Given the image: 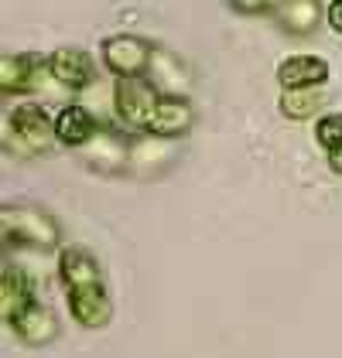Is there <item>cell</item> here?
<instances>
[{"label": "cell", "instance_id": "9c48e42d", "mask_svg": "<svg viewBox=\"0 0 342 358\" xmlns=\"http://www.w3.org/2000/svg\"><path fill=\"white\" fill-rule=\"evenodd\" d=\"M48 72L69 89H83L93 83V58L83 48H55L48 55Z\"/></svg>", "mask_w": 342, "mask_h": 358}, {"label": "cell", "instance_id": "6da1fadb", "mask_svg": "<svg viewBox=\"0 0 342 358\" xmlns=\"http://www.w3.org/2000/svg\"><path fill=\"white\" fill-rule=\"evenodd\" d=\"M58 273H62V283H65L69 314L83 328H107L110 317H114V297L107 290V280H103L96 256L83 246L62 249Z\"/></svg>", "mask_w": 342, "mask_h": 358}, {"label": "cell", "instance_id": "8fae6325", "mask_svg": "<svg viewBox=\"0 0 342 358\" xmlns=\"http://www.w3.org/2000/svg\"><path fill=\"white\" fill-rule=\"evenodd\" d=\"M38 69H41L38 55H4L0 58V92L4 96L28 92L38 83Z\"/></svg>", "mask_w": 342, "mask_h": 358}, {"label": "cell", "instance_id": "e0dca14e", "mask_svg": "<svg viewBox=\"0 0 342 358\" xmlns=\"http://www.w3.org/2000/svg\"><path fill=\"white\" fill-rule=\"evenodd\" d=\"M329 24H332V31L342 34V0H332V7H329Z\"/></svg>", "mask_w": 342, "mask_h": 358}, {"label": "cell", "instance_id": "30bf717a", "mask_svg": "<svg viewBox=\"0 0 342 358\" xmlns=\"http://www.w3.org/2000/svg\"><path fill=\"white\" fill-rule=\"evenodd\" d=\"M31 303H34V287H31V280L21 270H4L0 273V317H4V324H11L18 314H25Z\"/></svg>", "mask_w": 342, "mask_h": 358}, {"label": "cell", "instance_id": "ba28073f", "mask_svg": "<svg viewBox=\"0 0 342 358\" xmlns=\"http://www.w3.org/2000/svg\"><path fill=\"white\" fill-rule=\"evenodd\" d=\"M11 328H14V334H18L25 345H31V348H41V345L55 341L58 321H55V314H52L48 307H41V303L34 301L25 314H18V317L11 321Z\"/></svg>", "mask_w": 342, "mask_h": 358}, {"label": "cell", "instance_id": "5b68a950", "mask_svg": "<svg viewBox=\"0 0 342 358\" xmlns=\"http://www.w3.org/2000/svg\"><path fill=\"white\" fill-rule=\"evenodd\" d=\"M103 62L116 79L144 76V69L151 62V45L144 38H134V34H114V38L103 41Z\"/></svg>", "mask_w": 342, "mask_h": 358}, {"label": "cell", "instance_id": "7a4b0ae2", "mask_svg": "<svg viewBox=\"0 0 342 358\" xmlns=\"http://www.w3.org/2000/svg\"><path fill=\"white\" fill-rule=\"evenodd\" d=\"M0 225H4V243H11V246L48 249L58 243L55 219L48 212H41V208H31V205H11V208H4Z\"/></svg>", "mask_w": 342, "mask_h": 358}, {"label": "cell", "instance_id": "9a60e30c", "mask_svg": "<svg viewBox=\"0 0 342 358\" xmlns=\"http://www.w3.org/2000/svg\"><path fill=\"white\" fill-rule=\"evenodd\" d=\"M315 137H318V143H322L325 150H339L342 147V113L322 116L318 127H315Z\"/></svg>", "mask_w": 342, "mask_h": 358}, {"label": "cell", "instance_id": "3957f363", "mask_svg": "<svg viewBox=\"0 0 342 358\" xmlns=\"http://www.w3.org/2000/svg\"><path fill=\"white\" fill-rule=\"evenodd\" d=\"M158 89L147 83L144 76H123L116 79V92H114V103H116V116L130 127H147L151 113L158 106Z\"/></svg>", "mask_w": 342, "mask_h": 358}, {"label": "cell", "instance_id": "8992f818", "mask_svg": "<svg viewBox=\"0 0 342 358\" xmlns=\"http://www.w3.org/2000/svg\"><path fill=\"white\" fill-rule=\"evenodd\" d=\"M192 123H196V113H192V103H189L185 96H161L144 130L154 134V137H168L171 140V137L189 134Z\"/></svg>", "mask_w": 342, "mask_h": 358}, {"label": "cell", "instance_id": "277c9868", "mask_svg": "<svg viewBox=\"0 0 342 358\" xmlns=\"http://www.w3.org/2000/svg\"><path fill=\"white\" fill-rule=\"evenodd\" d=\"M11 137L25 150H48V143L55 137V120H48V113L34 103H25L11 113Z\"/></svg>", "mask_w": 342, "mask_h": 358}, {"label": "cell", "instance_id": "52a82bcc", "mask_svg": "<svg viewBox=\"0 0 342 358\" xmlns=\"http://www.w3.org/2000/svg\"><path fill=\"white\" fill-rule=\"evenodd\" d=\"M278 83L285 89H312L329 83V62L318 55H291L278 69Z\"/></svg>", "mask_w": 342, "mask_h": 358}, {"label": "cell", "instance_id": "5bb4252c", "mask_svg": "<svg viewBox=\"0 0 342 358\" xmlns=\"http://www.w3.org/2000/svg\"><path fill=\"white\" fill-rule=\"evenodd\" d=\"M322 106H325V96L315 92V85L312 89H287L285 96H281V113L291 116V120H308Z\"/></svg>", "mask_w": 342, "mask_h": 358}, {"label": "cell", "instance_id": "ac0fdd59", "mask_svg": "<svg viewBox=\"0 0 342 358\" xmlns=\"http://www.w3.org/2000/svg\"><path fill=\"white\" fill-rule=\"evenodd\" d=\"M329 167H332L336 174H342V147L339 150H329Z\"/></svg>", "mask_w": 342, "mask_h": 358}, {"label": "cell", "instance_id": "4fadbf2b", "mask_svg": "<svg viewBox=\"0 0 342 358\" xmlns=\"http://www.w3.org/2000/svg\"><path fill=\"white\" fill-rule=\"evenodd\" d=\"M278 17L291 34H312L322 21V7L318 0H285L278 7Z\"/></svg>", "mask_w": 342, "mask_h": 358}, {"label": "cell", "instance_id": "7c38bea8", "mask_svg": "<svg viewBox=\"0 0 342 358\" xmlns=\"http://www.w3.org/2000/svg\"><path fill=\"white\" fill-rule=\"evenodd\" d=\"M96 137V120L86 106H65L55 116V140L65 147H86Z\"/></svg>", "mask_w": 342, "mask_h": 358}, {"label": "cell", "instance_id": "2e32d148", "mask_svg": "<svg viewBox=\"0 0 342 358\" xmlns=\"http://www.w3.org/2000/svg\"><path fill=\"white\" fill-rule=\"evenodd\" d=\"M229 3L240 14H264V10H278L285 0H229Z\"/></svg>", "mask_w": 342, "mask_h": 358}]
</instances>
